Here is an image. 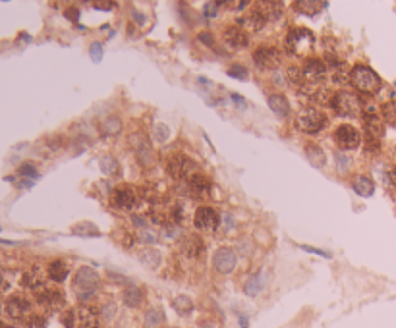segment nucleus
Listing matches in <instances>:
<instances>
[{
  "label": "nucleus",
  "mask_w": 396,
  "mask_h": 328,
  "mask_svg": "<svg viewBox=\"0 0 396 328\" xmlns=\"http://www.w3.org/2000/svg\"><path fill=\"white\" fill-rule=\"evenodd\" d=\"M284 44H286V50L290 54H296V56H307L315 44V37L309 29H303V27H296L292 31H288L286 39H284Z\"/></svg>",
  "instance_id": "nucleus-1"
},
{
  "label": "nucleus",
  "mask_w": 396,
  "mask_h": 328,
  "mask_svg": "<svg viewBox=\"0 0 396 328\" xmlns=\"http://www.w3.org/2000/svg\"><path fill=\"white\" fill-rule=\"evenodd\" d=\"M350 79L354 83V87L361 93H377L381 87V79L379 75L373 72L369 66H354L350 70Z\"/></svg>",
  "instance_id": "nucleus-2"
},
{
  "label": "nucleus",
  "mask_w": 396,
  "mask_h": 328,
  "mask_svg": "<svg viewBox=\"0 0 396 328\" xmlns=\"http://www.w3.org/2000/svg\"><path fill=\"white\" fill-rule=\"evenodd\" d=\"M72 288L73 292L81 297V299H87L89 295H93L99 288V274L97 270L91 268V266H83L75 272L73 276V282H72Z\"/></svg>",
  "instance_id": "nucleus-3"
},
{
  "label": "nucleus",
  "mask_w": 396,
  "mask_h": 328,
  "mask_svg": "<svg viewBox=\"0 0 396 328\" xmlns=\"http://www.w3.org/2000/svg\"><path fill=\"white\" fill-rule=\"evenodd\" d=\"M332 109L336 114L344 116V118H356L361 114V101L358 95L348 93V91H340L332 97Z\"/></svg>",
  "instance_id": "nucleus-4"
},
{
  "label": "nucleus",
  "mask_w": 396,
  "mask_h": 328,
  "mask_svg": "<svg viewBox=\"0 0 396 328\" xmlns=\"http://www.w3.org/2000/svg\"><path fill=\"white\" fill-rule=\"evenodd\" d=\"M166 170H168V174L172 176L174 180H189L191 176L197 174L195 162L189 156H186V154H174V156H170Z\"/></svg>",
  "instance_id": "nucleus-5"
},
{
  "label": "nucleus",
  "mask_w": 396,
  "mask_h": 328,
  "mask_svg": "<svg viewBox=\"0 0 396 328\" xmlns=\"http://www.w3.org/2000/svg\"><path fill=\"white\" fill-rule=\"evenodd\" d=\"M296 124L298 128L305 133H315V131H321L326 126V116L317 109H303L298 118H296Z\"/></svg>",
  "instance_id": "nucleus-6"
},
{
  "label": "nucleus",
  "mask_w": 396,
  "mask_h": 328,
  "mask_svg": "<svg viewBox=\"0 0 396 328\" xmlns=\"http://www.w3.org/2000/svg\"><path fill=\"white\" fill-rule=\"evenodd\" d=\"M334 139L342 151H354L361 143V133L350 124H342L334 131Z\"/></svg>",
  "instance_id": "nucleus-7"
},
{
  "label": "nucleus",
  "mask_w": 396,
  "mask_h": 328,
  "mask_svg": "<svg viewBox=\"0 0 396 328\" xmlns=\"http://www.w3.org/2000/svg\"><path fill=\"white\" fill-rule=\"evenodd\" d=\"M193 224L197 230H203V232H213L220 226V217L215 209L211 207H199L195 211V217H193Z\"/></svg>",
  "instance_id": "nucleus-8"
},
{
  "label": "nucleus",
  "mask_w": 396,
  "mask_h": 328,
  "mask_svg": "<svg viewBox=\"0 0 396 328\" xmlns=\"http://www.w3.org/2000/svg\"><path fill=\"white\" fill-rule=\"evenodd\" d=\"M328 73V66L319 58H307L303 64V77L311 85H319Z\"/></svg>",
  "instance_id": "nucleus-9"
},
{
  "label": "nucleus",
  "mask_w": 396,
  "mask_h": 328,
  "mask_svg": "<svg viewBox=\"0 0 396 328\" xmlns=\"http://www.w3.org/2000/svg\"><path fill=\"white\" fill-rule=\"evenodd\" d=\"M112 203L118 209H134L140 203V195L132 185H120L112 191Z\"/></svg>",
  "instance_id": "nucleus-10"
},
{
  "label": "nucleus",
  "mask_w": 396,
  "mask_h": 328,
  "mask_svg": "<svg viewBox=\"0 0 396 328\" xmlns=\"http://www.w3.org/2000/svg\"><path fill=\"white\" fill-rule=\"evenodd\" d=\"M253 60L261 70H275L280 64V54L275 46H261L253 52Z\"/></svg>",
  "instance_id": "nucleus-11"
},
{
  "label": "nucleus",
  "mask_w": 396,
  "mask_h": 328,
  "mask_svg": "<svg viewBox=\"0 0 396 328\" xmlns=\"http://www.w3.org/2000/svg\"><path fill=\"white\" fill-rule=\"evenodd\" d=\"M213 266L220 274H230L236 266V253L230 247H218L215 251V257H213Z\"/></svg>",
  "instance_id": "nucleus-12"
},
{
  "label": "nucleus",
  "mask_w": 396,
  "mask_h": 328,
  "mask_svg": "<svg viewBox=\"0 0 396 328\" xmlns=\"http://www.w3.org/2000/svg\"><path fill=\"white\" fill-rule=\"evenodd\" d=\"M130 143L134 145V151L138 154V158L141 160L143 166H151V160H153V149H151V143L145 135L141 133H134L130 137Z\"/></svg>",
  "instance_id": "nucleus-13"
},
{
  "label": "nucleus",
  "mask_w": 396,
  "mask_h": 328,
  "mask_svg": "<svg viewBox=\"0 0 396 328\" xmlns=\"http://www.w3.org/2000/svg\"><path fill=\"white\" fill-rule=\"evenodd\" d=\"M267 22H269V20H267L265 14L259 10V6H257L255 10H250L244 18L238 20V23H240L244 29H250V31H261Z\"/></svg>",
  "instance_id": "nucleus-14"
},
{
  "label": "nucleus",
  "mask_w": 396,
  "mask_h": 328,
  "mask_svg": "<svg viewBox=\"0 0 396 328\" xmlns=\"http://www.w3.org/2000/svg\"><path fill=\"white\" fill-rule=\"evenodd\" d=\"M187 187L191 191V195L197 199H205L211 193V182L209 178H205L203 174H195L187 180Z\"/></svg>",
  "instance_id": "nucleus-15"
},
{
  "label": "nucleus",
  "mask_w": 396,
  "mask_h": 328,
  "mask_svg": "<svg viewBox=\"0 0 396 328\" xmlns=\"http://www.w3.org/2000/svg\"><path fill=\"white\" fill-rule=\"evenodd\" d=\"M363 130L367 133V139H371V141H381V137L385 135V122H383L377 114L365 116V118H363Z\"/></svg>",
  "instance_id": "nucleus-16"
},
{
  "label": "nucleus",
  "mask_w": 396,
  "mask_h": 328,
  "mask_svg": "<svg viewBox=\"0 0 396 328\" xmlns=\"http://www.w3.org/2000/svg\"><path fill=\"white\" fill-rule=\"evenodd\" d=\"M224 43L230 48H244V46H248V35L244 33L242 27L230 25L224 29Z\"/></svg>",
  "instance_id": "nucleus-17"
},
{
  "label": "nucleus",
  "mask_w": 396,
  "mask_h": 328,
  "mask_svg": "<svg viewBox=\"0 0 396 328\" xmlns=\"http://www.w3.org/2000/svg\"><path fill=\"white\" fill-rule=\"evenodd\" d=\"M205 251L203 240L197 236H187L186 240L182 241V253L186 255L187 259H199Z\"/></svg>",
  "instance_id": "nucleus-18"
},
{
  "label": "nucleus",
  "mask_w": 396,
  "mask_h": 328,
  "mask_svg": "<svg viewBox=\"0 0 396 328\" xmlns=\"http://www.w3.org/2000/svg\"><path fill=\"white\" fill-rule=\"evenodd\" d=\"M27 309H29V303L25 301L24 297H20V295H14V297H10L6 301V313L12 319H22L25 313H27Z\"/></svg>",
  "instance_id": "nucleus-19"
},
{
  "label": "nucleus",
  "mask_w": 396,
  "mask_h": 328,
  "mask_svg": "<svg viewBox=\"0 0 396 328\" xmlns=\"http://www.w3.org/2000/svg\"><path fill=\"white\" fill-rule=\"evenodd\" d=\"M43 292L39 293V301L43 303V305L50 307V309H58V307L64 305V295L60 293V292H56V290H47L45 286L41 288Z\"/></svg>",
  "instance_id": "nucleus-20"
},
{
  "label": "nucleus",
  "mask_w": 396,
  "mask_h": 328,
  "mask_svg": "<svg viewBox=\"0 0 396 328\" xmlns=\"http://www.w3.org/2000/svg\"><path fill=\"white\" fill-rule=\"evenodd\" d=\"M352 187H354V191L358 195L361 197H369L375 191V183H373L371 178H367V176H356L352 180Z\"/></svg>",
  "instance_id": "nucleus-21"
},
{
  "label": "nucleus",
  "mask_w": 396,
  "mask_h": 328,
  "mask_svg": "<svg viewBox=\"0 0 396 328\" xmlns=\"http://www.w3.org/2000/svg\"><path fill=\"white\" fill-rule=\"evenodd\" d=\"M138 261L143 266H147V268H157L159 262H161V253L157 249H153V247L141 249V251H138Z\"/></svg>",
  "instance_id": "nucleus-22"
},
{
  "label": "nucleus",
  "mask_w": 396,
  "mask_h": 328,
  "mask_svg": "<svg viewBox=\"0 0 396 328\" xmlns=\"http://www.w3.org/2000/svg\"><path fill=\"white\" fill-rule=\"evenodd\" d=\"M269 107L279 118H286L290 114V103L282 95H271L269 97Z\"/></svg>",
  "instance_id": "nucleus-23"
},
{
  "label": "nucleus",
  "mask_w": 396,
  "mask_h": 328,
  "mask_svg": "<svg viewBox=\"0 0 396 328\" xmlns=\"http://www.w3.org/2000/svg\"><path fill=\"white\" fill-rule=\"evenodd\" d=\"M79 328H99V323H97V315H95L93 309L89 307H81L79 313Z\"/></svg>",
  "instance_id": "nucleus-24"
},
{
  "label": "nucleus",
  "mask_w": 396,
  "mask_h": 328,
  "mask_svg": "<svg viewBox=\"0 0 396 328\" xmlns=\"http://www.w3.org/2000/svg\"><path fill=\"white\" fill-rule=\"evenodd\" d=\"M286 81L292 85V87H296L298 91L303 87V83H305V77H303V72L300 68H296V66H290L288 70H286Z\"/></svg>",
  "instance_id": "nucleus-25"
},
{
  "label": "nucleus",
  "mask_w": 396,
  "mask_h": 328,
  "mask_svg": "<svg viewBox=\"0 0 396 328\" xmlns=\"http://www.w3.org/2000/svg\"><path fill=\"white\" fill-rule=\"evenodd\" d=\"M72 232L75 234V236H83V238H91V236H99L101 232H99V228L95 226L93 222H79V224H75L73 228H72Z\"/></svg>",
  "instance_id": "nucleus-26"
},
{
  "label": "nucleus",
  "mask_w": 396,
  "mask_h": 328,
  "mask_svg": "<svg viewBox=\"0 0 396 328\" xmlns=\"http://www.w3.org/2000/svg\"><path fill=\"white\" fill-rule=\"evenodd\" d=\"M48 276H50V280H54V282H62V280H66V276H68V268H66V264L60 262V261L50 262V266H48Z\"/></svg>",
  "instance_id": "nucleus-27"
},
{
  "label": "nucleus",
  "mask_w": 396,
  "mask_h": 328,
  "mask_svg": "<svg viewBox=\"0 0 396 328\" xmlns=\"http://www.w3.org/2000/svg\"><path fill=\"white\" fill-rule=\"evenodd\" d=\"M326 4H323V2H313V0H309V2H305V0H302V2H296L294 4V8L298 10V12H302V14H307V16H315L319 10H323Z\"/></svg>",
  "instance_id": "nucleus-28"
},
{
  "label": "nucleus",
  "mask_w": 396,
  "mask_h": 328,
  "mask_svg": "<svg viewBox=\"0 0 396 328\" xmlns=\"http://www.w3.org/2000/svg\"><path fill=\"white\" fill-rule=\"evenodd\" d=\"M259 10L265 14L267 20H277L282 14V2H263L259 4Z\"/></svg>",
  "instance_id": "nucleus-29"
},
{
  "label": "nucleus",
  "mask_w": 396,
  "mask_h": 328,
  "mask_svg": "<svg viewBox=\"0 0 396 328\" xmlns=\"http://www.w3.org/2000/svg\"><path fill=\"white\" fill-rule=\"evenodd\" d=\"M141 290L138 286H128L126 290H124V303L130 307H136L141 303Z\"/></svg>",
  "instance_id": "nucleus-30"
},
{
  "label": "nucleus",
  "mask_w": 396,
  "mask_h": 328,
  "mask_svg": "<svg viewBox=\"0 0 396 328\" xmlns=\"http://www.w3.org/2000/svg\"><path fill=\"white\" fill-rule=\"evenodd\" d=\"M305 154H307V158H309V162L313 166H323L325 164V153L317 145H307L305 147Z\"/></svg>",
  "instance_id": "nucleus-31"
},
{
  "label": "nucleus",
  "mask_w": 396,
  "mask_h": 328,
  "mask_svg": "<svg viewBox=\"0 0 396 328\" xmlns=\"http://www.w3.org/2000/svg\"><path fill=\"white\" fill-rule=\"evenodd\" d=\"M24 284L29 286V288H43V274H41V268L35 266L31 268L24 278Z\"/></svg>",
  "instance_id": "nucleus-32"
},
{
  "label": "nucleus",
  "mask_w": 396,
  "mask_h": 328,
  "mask_svg": "<svg viewBox=\"0 0 396 328\" xmlns=\"http://www.w3.org/2000/svg\"><path fill=\"white\" fill-rule=\"evenodd\" d=\"M261 290H263V278H261V272H257L255 276H252V278L246 282L244 292H246L248 295H257Z\"/></svg>",
  "instance_id": "nucleus-33"
},
{
  "label": "nucleus",
  "mask_w": 396,
  "mask_h": 328,
  "mask_svg": "<svg viewBox=\"0 0 396 328\" xmlns=\"http://www.w3.org/2000/svg\"><path fill=\"white\" fill-rule=\"evenodd\" d=\"M330 73H332V81L334 83H338V85H344L346 83V79H348L350 72H346V64H336L332 70H328Z\"/></svg>",
  "instance_id": "nucleus-34"
},
{
  "label": "nucleus",
  "mask_w": 396,
  "mask_h": 328,
  "mask_svg": "<svg viewBox=\"0 0 396 328\" xmlns=\"http://www.w3.org/2000/svg\"><path fill=\"white\" fill-rule=\"evenodd\" d=\"M383 118H385V122L389 126L396 128V101H391V103H387L383 107Z\"/></svg>",
  "instance_id": "nucleus-35"
},
{
  "label": "nucleus",
  "mask_w": 396,
  "mask_h": 328,
  "mask_svg": "<svg viewBox=\"0 0 396 328\" xmlns=\"http://www.w3.org/2000/svg\"><path fill=\"white\" fill-rule=\"evenodd\" d=\"M103 130H105V133H108V135H116L122 130V122L118 118H107L105 124H103Z\"/></svg>",
  "instance_id": "nucleus-36"
},
{
  "label": "nucleus",
  "mask_w": 396,
  "mask_h": 328,
  "mask_svg": "<svg viewBox=\"0 0 396 328\" xmlns=\"http://www.w3.org/2000/svg\"><path fill=\"white\" fill-rule=\"evenodd\" d=\"M174 309H176L180 315H184V313H189V311L193 309V303H191V299H189V297L180 295V297H176V299H174Z\"/></svg>",
  "instance_id": "nucleus-37"
},
{
  "label": "nucleus",
  "mask_w": 396,
  "mask_h": 328,
  "mask_svg": "<svg viewBox=\"0 0 396 328\" xmlns=\"http://www.w3.org/2000/svg\"><path fill=\"white\" fill-rule=\"evenodd\" d=\"M164 321V315H163V311H159V309H155V311H149L147 313V321H145V325L147 327L151 328H155V327H159L161 323Z\"/></svg>",
  "instance_id": "nucleus-38"
},
{
  "label": "nucleus",
  "mask_w": 396,
  "mask_h": 328,
  "mask_svg": "<svg viewBox=\"0 0 396 328\" xmlns=\"http://www.w3.org/2000/svg\"><path fill=\"white\" fill-rule=\"evenodd\" d=\"M228 75L234 77V79H240V81H244V79H248V70H246V66L242 64H234L228 68Z\"/></svg>",
  "instance_id": "nucleus-39"
},
{
  "label": "nucleus",
  "mask_w": 396,
  "mask_h": 328,
  "mask_svg": "<svg viewBox=\"0 0 396 328\" xmlns=\"http://www.w3.org/2000/svg\"><path fill=\"white\" fill-rule=\"evenodd\" d=\"M101 168H103L105 174H114V172L118 170L116 158H112V156H105V158H101Z\"/></svg>",
  "instance_id": "nucleus-40"
},
{
  "label": "nucleus",
  "mask_w": 396,
  "mask_h": 328,
  "mask_svg": "<svg viewBox=\"0 0 396 328\" xmlns=\"http://www.w3.org/2000/svg\"><path fill=\"white\" fill-rule=\"evenodd\" d=\"M20 174L25 176V178H37L39 172H37V168H35V164H31V162H25L20 166Z\"/></svg>",
  "instance_id": "nucleus-41"
},
{
  "label": "nucleus",
  "mask_w": 396,
  "mask_h": 328,
  "mask_svg": "<svg viewBox=\"0 0 396 328\" xmlns=\"http://www.w3.org/2000/svg\"><path fill=\"white\" fill-rule=\"evenodd\" d=\"M153 131H155V137H157L159 141H166V137H168V133H170V130H168L164 124H157V126L153 128Z\"/></svg>",
  "instance_id": "nucleus-42"
},
{
  "label": "nucleus",
  "mask_w": 396,
  "mask_h": 328,
  "mask_svg": "<svg viewBox=\"0 0 396 328\" xmlns=\"http://www.w3.org/2000/svg\"><path fill=\"white\" fill-rule=\"evenodd\" d=\"M75 311H68L66 315H64V319H62V323H64V327L66 328H75Z\"/></svg>",
  "instance_id": "nucleus-43"
},
{
  "label": "nucleus",
  "mask_w": 396,
  "mask_h": 328,
  "mask_svg": "<svg viewBox=\"0 0 396 328\" xmlns=\"http://www.w3.org/2000/svg\"><path fill=\"white\" fill-rule=\"evenodd\" d=\"M47 327V323H45V319H41V317H31L29 321H27V328H45Z\"/></svg>",
  "instance_id": "nucleus-44"
},
{
  "label": "nucleus",
  "mask_w": 396,
  "mask_h": 328,
  "mask_svg": "<svg viewBox=\"0 0 396 328\" xmlns=\"http://www.w3.org/2000/svg\"><path fill=\"white\" fill-rule=\"evenodd\" d=\"M91 56H93L95 62H99V60H101V56H103V46H101L99 43L91 44Z\"/></svg>",
  "instance_id": "nucleus-45"
},
{
  "label": "nucleus",
  "mask_w": 396,
  "mask_h": 328,
  "mask_svg": "<svg viewBox=\"0 0 396 328\" xmlns=\"http://www.w3.org/2000/svg\"><path fill=\"white\" fill-rule=\"evenodd\" d=\"M197 39L205 44V46H213V35H211L209 31H203V33H199V35H197Z\"/></svg>",
  "instance_id": "nucleus-46"
},
{
  "label": "nucleus",
  "mask_w": 396,
  "mask_h": 328,
  "mask_svg": "<svg viewBox=\"0 0 396 328\" xmlns=\"http://www.w3.org/2000/svg\"><path fill=\"white\" fill-rule=\"evenodd\" d=\"M387 180H389V182L396 187V166L389 168V172H387Z\"/></svg>",
  "instance_id": "nucleus-47"
},
{
  "label": "nucleus",
  "mask_w": 396,
  "mask_h": 328,
  "mask_svg": "<svg viewBox=\"0 0 396 328\" xmlns=\"http://www.w3.org/2000/svg\"><path fill=\"white\" fill-rule=\"evenodd\" d=\"M114 311H116V305H114V303H110V305H108V309H107V307H105V309H103V317H107V319H110V317H112V315H114Z\"/></svg>",
  "instance_id": "nucleus-48"
},
{
  "label": "nucleus",
  "mask_w": 396,
  "mask_h": 328,
  "mask_svg": "<svg viewBox=\"0 0 396 328\" xmlns=\"http://www.w3.org/2000/svg\"><path fill=\"white\" fill-rule=\"evenodd\" d=\"M95 8H103V10H110L114 8V2H93Z\"/></svg>",
  "instance_id": "nucleus-49"
},
{
  "label": "nucleus",
  "mask_w": 396,
  "mask_h": 328,
  "mask_svg": "<svg viewBox=\"0 0 396 328\" xmlns=\"http://www.w3.org/2000/svg\"><path fill=\"white\" fill-rule=\"evenodd\" d=\"M302 249L309 251V253H317V255H323V257H328V253H323L321 249H315V247H307V245H302Z\"/></svg>",
  "instance_id": "nucleus-50"
},
{
  "label": "nucleus",
  "mask_w": 396,
  "mask_h": 328,
  "mask_svg": "<svg viewBox=\"0 0 396 328\" xmlns=\"http://www.w3.org/2000/svg\"><path fill=\"white\" fill-rule=\"evenodd\" d=\"M141 240H145V243H153V241H155V234L143 232V234H141Z\"/></svg>",
  "instance_id": "nucleus-51"
},
{
  "label": "nucleus",
  "mask_w": 396,
  "mask_h": 328,
  "mask_svg": "<svg viewBox=\"0 0 396 328\" xmlns=\"http://www.w3.org/2000/svg\"><path fill=\"white\" fill-rule=\"evenodd\" d=\"M77 16H79V12H77L75 8H70V10L66 12V18H70V20H73V22L77 20Z\"/></svg>",
  "instance_id": "nucleus-52"
},
{
  "label": "nucleus",
  "mask_w": 396,
  "mask_h": 328,
  "mask_svg": "<svg viewBox=\"0 0 396 328\" xmlns=\"http://www.w3.org/2000/svg\"><path fill=\"white\" fill-rule=\"evenodd\" d=\"M201 328H211V327H207V325H205V327H201Z\"/></svg>",
  "instance_id": "nucleus-53"
}]
</instances>
